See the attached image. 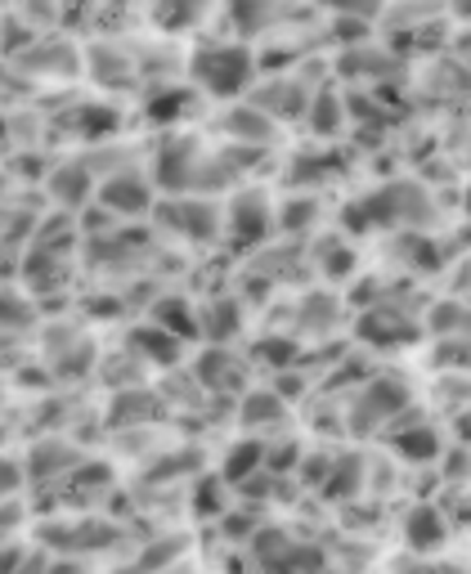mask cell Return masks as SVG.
I'll use <instances>...</instances> for the list:
<instances>
[{
	"instance_id": "cell-1",
	"label": "cell",
	"mask_w": 471,
	"mask_h": 574,
	"mask_svg": "<svg viewBox=\"0 0 471 574\" xmlns=\"http://www.w3.org/2000/svg\"><path fill=\"white\" fill-rule=\"evenodd\" d=\"M247 72H251V59L238 46H207V50L194 54V76L221 99L238 95L247 86Z\"/></svg>"
},
{
	"instance_id": "cell-2",
	"label": "cell",
	"mask_w": 471,
	"mask_h": 574,
	"mask_svg": "<svg viewBox=\"0 0 471 574\" xmlns=\"http://www.w3.org/2000/svg\"><path fill=\"white\" fill-rule=\"evenodd\" d=\"M257 557H261V565H265L270 574H297L301 565L314 561L310 548H301L297 539H287V534H274V529L257 539Z\"/></svg>"
},
{
	"instance_id": "cell-3",
	"label": "cell",
	"mask_w": 471,
	"mask_h": 574,
	"mask_svg": "<svg viewBox=\"0 0 471 574\" xmlns=\"http://www.w3.org/2000/svg\"><path fill=\"white\" fill-rule=\"evenodd\" d=\"M405 404H409V395H405L400 381H377V387H369L364 395H359V404H355V423H359V427H377L382 417L400 413Z\"/></svg>"
},
{
	"instance_id": "cell-4",
	"label": "cell",
	"mask_w": 471,
	"mask_h": 574,
	"mask_svg": "<svg viewBox=\"0 0 471 574\" xmlns=\"http://www.w3.org/2000/svg\"><path fill=\"white\" fill-rule=\"evenodd\" d=\"M405 534H409V544H413V548L431 552V548H441V544H445V521H441L436 508H418V512H409Z\"/></svg>"
},
{
	"instance_id": "cell-5",
	"label": "cell",
	"mask_w": 471,
	"mask_h": 574,
	"mask_svg": "<svg viewBox=\"0 0 471 574\" xmlns=\"http://www.w3.org/2000/svg\"><path fill=\"white\" fill-rule=\"evenodd\" d=\"M103 203L117 207V211H139V207H149V188H144L135 175L108 180V184H103Z\"/></svg>"
},
{
	"instance_id": "cell-6",
	"label": "cell",
	"mask_w": 471,
	"mask_h": 574,
	"mask_svg": "<svg viewBox=\"0 0 471 574\" xmlns=\"http://www.w3.org/2000/svg\"><path fill=\"white\" fill-rule=\"evenodd\" d=\"M265 229H270V220H265V207L257 198H247V203L234 207V239L251 243V239H261Z\"/></svg>"
},
{
	"instance_id": "cell-7",
	"label": "cell",
	"mask_w": 471,
	"mask_h": 574,
	"mask_svg": "<svg viewBox=\"0 0 471 574\" xmlns=\"http://www.w3.org/2000/svg\"><path fill=\"white\" fill-rule=\"evenodd\" d=\"M257 457H261V444H247V449H234L230 453V480H238V476H247V472H257Z\"/></svg>"
},
{
	"instance_id": "cell-8",
	"label": "cell",
	"mask_w": 471,
	"mask_h": 574,
	"mask_svg": "<svg viewBox=\"0 0 471 574\" xmlns=\"http://www.w3.org/2000/svg\"><path fill=\"white\" fill-rule=\"evenodd\" d=\"M400 449H409V453H422V457H431V453H436V436H431V431L422 427V436H409V440H400Z\"/></svg>"
},
{
	"instance_id": "cell-9",
	"label": "cell",
	"mask_w": 471,
	"mask_h": 574,
	"mask_svg": "<svg viewBox=\"0 0 471 574\" xmlns=\"http://www.w3.org/2000/svg\"><path fill=\"white\" fill-rule=\"evenodd\" d=\"M467 207H471V198H467Z\"/></svg>"
}]
</instances>
